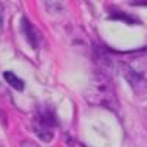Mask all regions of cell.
Listing matches in <instances>:
<instances>
[{
  "instance_id": "obj_1",
  "label": "cell",
  "mask_w": 147,
  "mask_h": 147,
  "mask_svg": "<svg viewBox=\"0 0 147 147\" xmlns=\"http://www.w3.org/2000/svg\"><path fill=\"white\" fill-rule=\"evenodd\" d=\"M21 30H22L24 35L27 37V41H28L34 49L40 47V44L43 43V37H41L40 31L34 27V24H32L31 21H28L25 16L21 19Z\"/></svg>"
},
{
  "instance_id": "obj_2",
  "label": "cell",
  "mask_w": 147,
  "mask_h": 147,
  "mask_svg": "<svg viewBox=\"0 0 147 147\" xmlns=\"http://www.w3.org/2000/svg\"><path fill=\"white\" fill-rule=\"evenodd\" d=\"M35 121H38L40 124L49 127V128H53L57 125V119H56V115H55V110L52 107H47V106H43L37 115L34 116Z\"/></svg>"
},
{
  "instance_id": "obj_3",
  "label": "cell",
  "mask_w": 147,
  "mask_h": 147,
  "mask_svg": "<svg viewBox=\"0 0 147 147\" xmlns=\"http://www.w3.org/2000/svg\"><path fill=\"white\" fill-rule=\"evenodd\" d=\"M32 131L35 132V136L38 137L41 141L44 143H50L55 137V134H53V128H49L43 124H40L38 121H35L32 119Z\"/></svg>"
},
{
  "instance_id": "obj_4",
  "label": "cell",
  "mask_w": 147,
  "mask_h": 147,
  "mask_svg": "<svg viewBox=\"0 0 147 147\" xmlns=\"http://www.w3.org/2000/svg\"><path fill=\"white\" fill-rule=\"evenodd\" d=\"M3 80L10 85L13 90H16V91H22L24 90V81L21 80V78H18L13 72H10V71H6V72H3Z\"/></svg>"
},
{
  "instance_id": "obj_5",
  "label": "cell",
  "mask_w": 147,
  "mask_h": 147,
  "mask_svg": "<svg viewBox=\"0 0 147 147\" xmlns=\"http://www.w3.org/2000/svg\"><path fill=\"white\" fill-rule=\"evenodd\" d=\"M110 18H112V19H121V21H127V22H129V24L138 22L136 18H132V16H129V15H127V13H122V12H115V13H112V15H110Z\"/></svg>"
},
{
  "instance_id": "obj_6",
  "label": "cell",
  "mask_w": 147,
  "mask_h": 147,
  "mask_svg": "<svg viewBox=\"0 0 147 147\" xmlns=\"http://www.w3.org/2000/svg\"><path fill=\"white\" fill-rule=\"evenodd\" d=\"M21 147H40V146L31 140H24V141H21Z\"/></svg>"
},
{
  "instance_id": "obj_7",
  "label": "cell",
  "mask_w": 147,
  "mask_h": 147,
  "mask_svg": "<svg viewBox=\"0 0 147 147\" xmlns=\"http://www.w3.org/2000/svg\"><path fill=\"white\" fill-rule=\"evenodd\" d=\"M3 30V18H2V7H0V32Z\"/></svg>"
},
{
  "instance_id": "obj_8",
  "label": "cell",
  "mask_w": 147,
  "mask_h": 147,
  "mask_svg": "<svg viewBox=\"0 0 147 147\" xmlns=\"http://www.w3.org/2000/svg\"><path fill=\"white\" fill-rule=\"evenodd\" d=\"M132 5H141V6H147V2H132Z\"/></svg>"
}]
</instances>
